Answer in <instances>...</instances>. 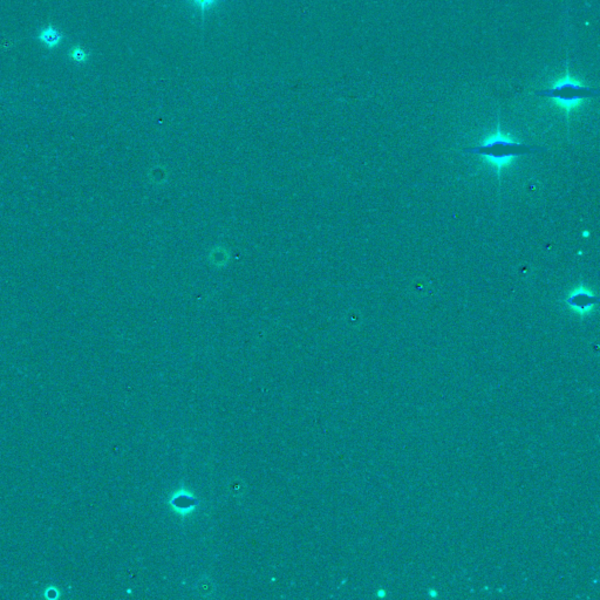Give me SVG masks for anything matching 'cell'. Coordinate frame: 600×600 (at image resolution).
Returning <instances> with one entry per match:
<instances>
[{
	"instance_id": "6da1fadb",
	"label": "cell",
	"mask_w": 600,
	"mask_h": 600,
	"mask_svg": "<svg viewBox=\"0 0 600 600\" xmlns=\"http://www.w3.org/2000/svg\"><path fill=\"white\" fill-rule=\"evenodd\" d=\"M465 153L473 155H481L490 160L496 165H502L516 156H523V155H531L537 153H545L546 149L542 147H533L528 144H522L511 142L499 134L489 139L481 146L474 148H466Z\"/></svg>"
},
{
	"instance_id": "7a4b0ae2",
	"label": "cell",
	"mask_w": 600,
	"mask_h": 600,
	"mask_svg": "<svg viewBox=\"0 0 600 600\" xmlns=\"http://www.w3.org/2000/svg\"><path fill=\"white\" fill-rule=\"evenodd\" d=\"M590 93L591 91L588 90V88L581 86L577 80L571 77V75H570L568 72L564 76V79H561L558 82H555V84L551 90L538 92V94L552 98L562 107H564L565 109L571 110L572 108H575L584 98L590 96Z\"/></svg>"
},
{
	"instance_id": "3957f363",
	"label": "cell",
	"mask_w": 600,
	"mask_h": 600,
	"mask_svg": "<svg viewBox=\"0 0 600 600\" xmlns=\"http://www.w3.org/2000/svg\"><path fill=\"white\" fill-rule=\"evenodd\" d=\"M598 303L599 299L595 295H592L585 291H578L572 295H570L568 299L569 305L579 311H586L590 307L597 305Z\"/></svg>"
},
{
	"instance_id": "277c9868",
	"label": "cell",
	"mask_w": 600,
	"mask_h": 600,
	"mask_svg": "<svg viewBox=\"0 0 600 600\" xmlns=\"http://www.w3.org/2000/svg\"><path fill=\"white\" fill-rule=\"evenodd\" d=\"M39 40L45 46L50 47V48H53L55 46H58L59 44L61 42L62 35H61V33L59 32L57 28L52 27V26H48V27L44 28L42 31L40 32Z\"/></svg>"
},
{
	"instance_id": "5b68a950",
	"label": "cell",
	"mask_w": 600,
	"mask_h": 600,
	"mask_svg": "<svg viewBox=\"0 0 600 600\" xmlns=\"http://www.w3.org/2000/svg\"><path fill=\"white\" fill-rule=\"evenodd\" d=\"M69 55H70V58H72L74 61L79 62V64H81V62L86 61L87 60V57H88L87 52L84 51L83 48H81V47H73L72 51H70Z\"/></svg>"
},
{
	"instance_id": "8992f818",
	"label": "cell",
	"mask_w": 600,
	"mask_h": 600,
	"mask_svg": "<svg viewBox=\"0 0 600 600\" xmlns=\"http://www.w3.org/2000/svg\"><path fill=\"white\" fill-rule=\"evenodd\" d=\"M191 2L194 3V5L197 7L202 13H204L209 7L213 6L218 0H191Z\"/></svg>"
}]
</instances>
